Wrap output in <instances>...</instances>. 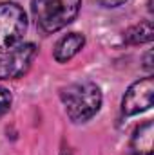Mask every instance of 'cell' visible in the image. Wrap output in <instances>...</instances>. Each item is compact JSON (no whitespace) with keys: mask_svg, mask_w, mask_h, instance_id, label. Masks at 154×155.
<instances>
[{"mask_svg":"<svg viewBox=\"0 0 154 155\" xmlns=\"http://www.w3.org/2000/svg\"><path fill=\"white\" fill-rule=\"evenodd\" d=\"M85 45V36L80 33H69L56 41L53 49V58L56 63H67L73 60Z\"/></svg>","mask_w":154,"mask_h":155,"instance_id":"8992f818","label":"cell"},{"mask_svg":"<svg viewBox=\"0 0 154 155\" xmlns=\"http://www.w3.org/2000/svg\"><path fill=\"white\" fill-rule=\"evenodd\" d=\"M152 135L154 124L152 121H145L136 126L131 137V150L134 155H152Z\"/></svg>","mask_w":154,"mask_h":155,"instance_id":"52a82bcc","label":"cell"},{"mask_svg":"<svg viewBox=\"0 0 154 155\" xmlns=\"http://www.w3.org/2000/svg\"><path fill=\"white\" fill-rule=\"evenodd\" d=\"M27 15L16 2H0V54L24 43Z\"/></svg>","mask_w":154,"mask_h":155,"instance_id":"3957f363","label":"cell"},{"mask_svg":"<svg viewBox=\"0 0 154 155\" xmlns=\"http://www.w3.org/2000/svg\"><path fill=\"white\" fill-rule=\"evenodd\" d=\"M11 103H13V96L7 88L0 87V116L7 114L9 108H11Z\"/></svg>","mask_w":154,"mask_h":155,"instance_id":"9c48e42d","label":"cell"},{"mask_svg":"<svg viewBox=\"0 0 154 155\" xmlns=\"http://www.w3.org/2000/svg\"><path fill=\"white\" fill-rule=\"evenodd\" d=\"M154 97V78L147 76L134 81L123 94L121 112L125 116H136L152 107Z\"/></svg>","mask_w":154,"mask_h":155,"instance_id":"5b68a950","label":"cell"},{"mask_svg":"<svg viewBox=\"0 0 154 155\" xmlns=\"http://www.w3.org/2000/svg\"><path fill=\"white\" fill-rule=\"evenodd\" d=\"M38 49L35 43H22L16 49L0 54V79L22 78L33 65Z\"/></svg>","mask_w":154,"mask_h":155,"instance_id":"277c9868","label":"cell"},{"mask_svg":"<svg viewBox=\"0 0 154 155\" xmlns=\"http://www.w3.org/2000/svg\"><path fill=\"white\" fill-rule=\"evenodd\" d=\"M143 69L145 71H152V51H147L145 56H143Z\"/></svg>","mask_w":154,"mask_h":155,"instance_id":"8fae6325","label":"cell"},{"mask_svg":"<svg viewBox=\"0 0 154 155\" xmlns=\"http://www.w3.org/2000/svg\"><path fill=\"white\" fill-rule=\"evenodd\" d=\"M80 5L82 0H33V15L40 29L51 35L76 18Z\"/></svg>","mask_w":154,"mask_h":155,"instance_id":"7a4b0ae2","label":"cell"},{"mask_svg":"<svg viewBox=\"0 0 154 155\" xmlns=\"http://www.w3.org/2000/svg\"><path fill=\"white\" fill-rule=\"evenodd\" d=\"M127 0H98V4L102 5V7H107V9H114V7H120V5H123Z\"/></svg>","mask_w":154,"mask_h":155,"instance_id":"30bf717a","label":"cell"},{"mask_svg":"<svg viewBox=\"0 0 154 155\" xmlns=\"http://www.w3.org/2000/svg\"><path fill=\"white\" fill-rule=\"evenodd\" d=\"M62 103L73 123H87L96 116L103 103L102 88L94 81H78L62 90Z\"/></svg>","mask_w":154,"mask_h":155,"instance_id":"6da1fadb","label":"cell"},{"mask_svg":"<svg viewBox=\"0 0 154 155\" xmlns=\"http://www.w3.org/2000/svg\"><path fill=\"white\" fill-rule=\"evenodd\" d=\"M154 38V27L151 20H143L132 27H129L123 33V41L127 45H140V43H149Z\"/></svg>","mask_w":154,"mask_h":155,"instance_id":"ba28073f","label":"cell"}]
</instances>
